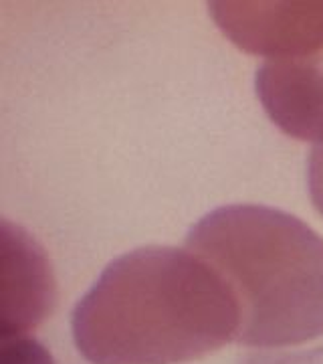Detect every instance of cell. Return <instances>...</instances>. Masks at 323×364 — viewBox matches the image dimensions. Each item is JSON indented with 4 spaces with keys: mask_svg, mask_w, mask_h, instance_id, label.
Wrapping results in <instances>:
<instances>
[{
    "mask_svg": "<svg viewBox=\"0 0 323 364\" xmlns=\"http://www.w3.org/2000/svg\"><path fill=\"white\" fill-rule=\"evenodd\" d=\"M231 286L190 249L140 247L105 267L79 299L71 332L91 364H184L236 340Z\"/></svg>",
    "mask_w": 323,
    "mask_h": 364,
    "instance_id": "cell-1",
    "label": "cell"
},
{
    "mask_svg": "<svg viewBox=\"0 0 323 364\" xmlns=\"http://www.w3.org/2000/svg\"><path fill=\"white\" fill-rule=\"evenodd\" d=\"M186 249L231 286L241 310L236 344L281 350L323 336V237L265 205H226L186 235Z\"/></svg>",
    "mask_w": 323,
    "mask_h": 364,
    "instance_id": "cell-2",
    "label": "cell"
},
{
    "mask_svg": "<svg viewBox=\"0 0 323 364\" xmlns=\"http://www.w3.org/2000/svg\"><path fill=\"white\" fill-rule=\"evenodd\" d=\"M208 9L239 49L265 61L299 57L323 43V0H220Z\"/></svg>",
    "mask_w": 323,
    "mask_h": 364,
    "instance_id": "cell-3",
    "label": "cell"
},
{
    "mask_svg": "<svg viewBox=\"0 0 323 364\" xmlns=\"http://www.w3.org/2000/svg\"><path fill=\"white\" fill-rule=\"evenodd\" d=\"M257 97L279 130L317 142L323 138V43L313 51L263 61L255 77Z\"/></svg>",
    "mask_w": 323,
    "mask_h": 364,
    "instance_id": "cell-4",
    "label": "cell"
},
{
    "mask_svg": "<svg viewBox=\"0 0 323 364\" xmlns=\"http://www.w3.org/2000/svg\"><path fill=\"white\" fill-rule=\"evenodd\" d=\"M57 286L43 249L21 227L2 223V340L26 336L53 312Z\"/></svg>",
    "mask_w": 323,
    "mask_h": 364,
    "instance_id": "cell-5",
    "label": "cell"
},
{
    "mask_svg": "<svg viewBox=\"0 0 323 364\" xmlns=\"http://www.w3.org/2000/svg\"><path fill=\"white\" fill-rule=\"evenodd\" d=\"M239 364H323V340L310 348L297 350H255L239 358Z\"/></svg>",
    "mask_w": 323,
    "mask_h": 364,
    "instance_id": "cell-6",
    "label": "cell"
},
{
    "mask_svg": "<svg viewBox=\"0 0 323 364\" xmlns=\"http://www.w3.org/2000/svg\"><path fill=\"white\" fill-rule=\"evenodd\" d=\"M0 364H55L51 352L31 336L2 340Z\"/></svg>",
    "mask_w": 323,
    "mask_h": 364,
    "instance_id": "cell-7",
    "label": "cell"
},
{
    "mask_svg": "<svg viewBox=\"0 0 323 364\" xmlns=\"http://www.w3.org/2000/svg\"><path fill=\"white\" fill-rule=\"evenodd\" d=\"M307 186L313 207L323 217V138L313 144L307 162Z\"/></svg>",
    "mask_w": 323,
    "mask_h": 364,
    "instance_id": "cell-8",
    "label": "cell"
}]
</instances>
